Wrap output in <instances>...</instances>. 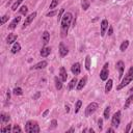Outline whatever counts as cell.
I'll list each match as a JSON object with an SVG mask.
<instances>
[{
    "label": "cell",
    "mask_w": 133,
    "mask_h": 133,
    "mask_svg": "<svg viewBox=\"0 0 133 133\" xmlns=\"http://www.w3.org/2000/svg\"><path fill=\"white\" fill-rule=\"evenodd\" d=\"M73 14L70 11H66L63 14L62 19L60 21V36L61 37H66L69 29L71 27L72 21H73Z\"/></svg>",
    "instance_id": "cell-1"
},
{
    "label": "cell",
    "mask_w": 133,
    "mask_h": 133,
    "mask_svg": "<svg viewBox=\"0 0 133 133\" xmlns=\"http://www.w3.org/2000/svg\"><path fill=\"white\" fill-rule=\"evenodd\" d=\"M133 81V65L129 68V70L127 71V73L125 74V76H123L121 83L116 86V90H121L123 89L125 86H127L128 84H130Z\"/></svg>",
    "instance_id": "cell-2"
},
{
    "label": "cell",
    "mask_w": 133,
    "mask_h": 133,
    "mask_svg": "<svg viewBox=\"0 0 133 133\" xmlns=\"http://www.w3.org/2000/svg\"><path fill=\"white\" fill-rule=\"evenodd\" d=\"M41 131L38 123L33 119H29L25 124V132L27 133H38Z\"/></svg>",
    "instance_id": "cell-3"
},
{
    "label": "cell",
    "mask_w": 133,
    "mask_h": 133,
    "mask_svg": "<svg viewBox=\"0 0 133 133\" xmlns=\"http://www.w3.org/2000/svg\"><path fill=\"white\" fill-rule=\"evenodd\" d=\"M98 108H99V104H98L97 102H91V103H89V104L86 106V108H85L84 115H85L86 117L92 115V114L98 110Z\"/></svg>",
    "instance_id": "cell-4"
},
{
    "label": "cell",
    "mask_w": 133,
    "mask_h": 133,
    "mask_svg": "<svg viewBox=\"0 0 133 133\" xmlns=\"http://www.w3.org/2000/svg\"><path fill=\"white\" fill-rule=\"evenodd\" d=\"M108 76H109V63L108 62H105L101 72H100V79L102 81H107L108 79Z\"/></svg>",
    "instance_id": "cell-5"
},
{
    "label": "cell",
    "mask_w": 133,
    "mask_h": 133,
    "mask_svg": "<svg viewBox=\"0 0 133 133\" xmlns=\"http://www.w3.org/2000/svg\"><path fill=\"white\" fill-rule=\"evenodd\" d=\"M121 115L122 112L119 110H117L112 116H111V126L113 128H118L119 124H121Z\"/></svg>",
    "instance_id": "cell-6"
},
{
    "label": "cell",
    "mask_w": 133,
    "mask_h": 133,
    "mask_svg": "<svg viewBox=\"0 0 133 133\" xmlns=\"http://www.w3.org/2000/svg\"><path fill=\"white\" fill-rule=\"evenodd\" d=\"M36 11H33V12H31V14H29L27 17H26V19H25V21H24V23H23V26H22V28L24 29V28H26L27 26H29L30 24H31V22L34 20V18L36 17Z\"/></svg>",
    "instance_id": "cell-7"
},
{
    "label": "cell",
    "mask_w": 133,
    "mask_h": 133,
    "mask_svg": "<svg viewBox=\"0 0 133 133\" xmlns=\"http://www.w3.org/2000/svg\"><path fill=\"white\" fill-rule=\"evenodd\" d=\"M108 27H109L108 21H107L106 19L102 20V21H101V24H100V34H101V36H104V35H105L106 30L108 29Z\"/></svg>",
    "instance_id": "cell-8"
},
{
    "label": "cell",
    "mask_w": 133,
    "mask_h": 133,
    "mask_svg": "<svg viewBox=\"0 0 133 133\" xmlns=\"http://www.w3.org/2000/svg\"><path fill=\"white\" fill-rule=\"evenodd\" d=\"M115 66H116V69L118 71V77L122 79L123 76H124V71H125V63H124V61L123 60H118L116 62Z\"/></svg>",
    "instance_id": "cell-9"
},
{
    "label": "cell",
    "mask_w": 133,
    "mask_h": 133,
    "mask_svg": "<svg viewBox=\"0 0 133 133\" xmlns=\"http://www.w3.org/2000/svg\"><path fill=\"white\" fill-rule=\"evenodd\" d=\"M58 52H59V55L61 57H64V56H66L69 54V49L63 43H60L59 47H58Z\"/></svg>",
    "instance_id": "cell-10"
},
{
    "label": "cell",
    "mask_w": 133,
    "mask_h": 133,
    "mask_svg": "<svg viewBox=\"0 0 133 133\" xmlns=\"http://www.w3.org/2000/svg\"><path fill=\"white\" fill-rule=\"evenodd\" d=\"M71 72H72L75 76L79 75L80 72H81V64H80L79 62H75V63H73L72 66H71Z\"/></svg>",
    "instance_id": "cell-11"
},
{
    "label": "cell",
    "mask_w": 133,
    "mask_h": 133,
    "mask_svg": "<svg viewBox=\"0 0 133 133\" xmlns=\"http://www.w3.org/2000/svg\"><path fill=\"white\" fill-rule=\"evenodd\" d=\"M47 65H48V62H47L46 60H42V61L37 62L36 64L32 65L30 69H31V70H42V69H45Z\"/></svg>",
    "instance_id": "cell-12"
},
{
    "label": "cell",
    "mask_w": 133,
    "mask_h": 133,
    "mask_svg": "<svg viewBox=\"0 0 133 133\" xmlns=\"http://www.w3.org/2000/svg\"><path fill=\"white\" fill-rule=\"evenodd\" d=\"M21 21V17L20 16H17V17H15L12 20H11V22L9 23V25H8V28L9 29H15L16 27H17V25L19 24V22Z\"/></svg>",
    "instance_id": "cell-13"
},
{
    "label": "cell",
    "mask_w": 133,
    "mask_h": 133,
    "mask_svg": "<svg viewBox=\"0 0 133 133\" xmlns=\"http://www.w3.org/2000/svg\"><path fill=\"white\" fill-rule=\"evenodd\" d=\"M86 81H87V77H86V76L82 77V78L78 81L77 86H76V89H77V90H81V89H83V87H84L85 84H86Z\"/></svg>",
    "instance_id": "cell-14"
},
{
    "label": "cell",
    "mask_w": 133,
    "mask_h": 133,
    "mask_svg": "<svg viewBox=\"0 0 133 133\" xmlns=\"http://www.w3.org/2000/svg\"><path fill=\"white\" fill-rule=\"evenodd\" d=\"M50 53H51V48L50 47H47V46H44L43 48H42V50H41V52H39V54H41V56L42 57H48L49 55H50Z\"/></svg>",
    "instance_id": "cell-15"
},
{
    "label": "cell",
    "mask_w": 133,
    "mask_h": 133,
    "mask_svg": "<svg viewBox=\"0 0 133 133\" xmlns=\"http://www.w3.org/2000/svg\"><path fill=\"white\" fill-rule=\"evenodd\" d=\"M59 77L62 80V82H65L66 81V79H68V73H66V70L64 69V66H60V69H59Z\"/></svg>",
    "instance_id": "cell-16"
},
{
    "label": "cell",
    "mask_w": 133,
    "mask_h": 133,
    "mask_svg": "<svg viewBox=\"0 0 133 133\" xmlns=\"http://www.w3.org/2000/svg\"><path fill=\"white\" fill-rule=\"evenodd\" d=\"M49 41H50V33H49L47 30H45V31L43 32V34H42V42H43V45H44V46H47V44L49 43Z\"/></svg>",
    "instance_id": "cell-17"
},
{
    "label": "cell",
    "mask_w": 133,
    "mask_h": 133,
    "mask_svg": "<svg viewBox=\"0 0 133 133\" xmlns=\"http://www.w3.org/2000/svg\"><path fill=\"white\" fill-rule=\"evenodd\" d=\"M17 38H18V35L16 33H8V35L6 36V43L7 44H15Z\"/></svg>",
    "instance_id": "cell-18"
},
{
    "label": "cell",
    "mask_w": 133,
    "mask_h": 133,
    "mask_svg": "<svg viewBox=\"0 0 133 133\" xmlns=\"http://www.w3.org/2000/svg\"><path fill=\"white\" fill-rule=\"evenodd\" d=\"M54 83H55V88L57 90H60L62 88V80L60 79V77L58 76H55L54 77Z\"/></svg>",
    "instance_id": "cell-19"
},
{
    "label": "cell",
    "mask_w": 133,
    "mask_h": 133,
    "mask_svg": "<svg viewBox=\"0 0 133 133\" xmlns=\"http://www.w3.org/2000/svg\"><path fill=\"white\" fill-rule=\"evenodd\" d=\"M112 85H113V80L112 79H107V82H106V84H105V94H108L110 90H111V88H112Z\"/></svg>",
    "instance_id": "cell-20"
},
{
    "label": "cell",
    "mask_w": 133,
    "mask_h": 133,
    "mask_svg": "<svg viewBox=\"0 0 133 133\" xmlns=\"http://www.w3.org/2000/svg\"><path fill=\"white\" fill-rule=\"evenodd\" d=\"M10 119V116L8 113H5V112H1L0 114V122L3 124V123H8Z\"/></svg>",
    "instance_id": "cell-21"
},
{
    "label": "cell",
    "mask_w": 133,
    "mask_h": 133,
    "mask_svg": "<svg viewBox=\"0 0 133 133\" xmlns=\"http://www.w3.org/2000/svg\"><path fill=\"white\" fill-rule=\"evenodd\" d=\"M77 83H78V79H77L76 77H74V78L70 81V83L68 84V89H69V90L74 89V88H75V86H77Z\"/></svg>",
    "instance_id": "cell-22"
},
{
    "label": "cell",
    "mask_w": 133,
    "mask_h": 133,
    "mask_svg": "<svg viewBox=\"0 0 133 133\" xmlns=\"http://www.w3.org/2000/svg\"><path fill=\"white\" fill-rule=\"evenodd\" d=\"M20 50H21V45H20L18 42H16L15 44H12V47H11V49H10V52H11L12 54L18 53Z\"/></svg>",
    "instance_id": "cell-23"
},
{
    "label": "cell",
    "mask_w": 133,
    "mask_h": 133,
    "mask_svg": "<svg viewBox=\"0 0 133 133\" xmlns=\"http://www.w3.org/2000/svg\"><path fill=\"white\" fill-rule=\"evenodd\" d=\"M84 65H85V70L86 71H90V65H91V58L89 55H86L85 56V62H84Z\"/></svg>",
    "instance_id": "cell-24"
},
{
    "label": "cell",
    "mask_w": 133,
    "mask_h": 133,
    "mask_svg": "<svg viewBox=\"0 0 133 133\" xmlns=\"http://www.w3.org/2000/svg\"><path fill=\"white\" fill-rule=\"evenodd\" d=\"M132 103H133V94H131V95L127 98V100H126V102H125V104H124V109H128L129 106H130Z\"/></svg>",
    "instance_id": "cell-25"
},
{
    "label": "cell",
    "mask_w": 133,
    "mask_h": 133,
    "mask_svg": "<svg viewBox=\"0 0 133 133\" xmlns=\"http://www.w3.org/2000/svg\"><path fill=\"white\" fill-rule=\"evenodd\" d=\"M129 41L128 39H126V41H124L122 44H121V46H119V50L122 51V52H125V50H127L128 49V47H129Z\"/></svg>",
    "instance_id": "cell-26"
},
{
    "label": "cell",
    "mask_w": 133,
    "mask_h": 133,
    "mask_svg": "<svg viewBox=\"0 0 133 133\" xmlns=\"http://www.w3.org/2000/svg\"><path fill=\"white\" fill-rule=\"evenodd\" d=\"M89 5H90V3L88 0H81V6H82L83 10H87L89 8Z\"/></svg>",
    "instance_id": "cell-27"
},
{
    "label": "cell",
    "mask_w": 133,
    "mask_h": 133,
    "mask_svg": "<svg viewBox=\"0 0 133 133\" xmlns=\"http://www.w3.org/2000/svg\"><path fill=\"white\" fill-rule=\"evenodd\" d=\"M12 94L15 96H22L23 95V89L21 87H15L12 89Z\"/></svg>",
    "instance_id": "cell-28"
},
{
    "label": "cell",
    "mask_w": 133,
    "mask_h": 133,
    "mask_svg": "<svg viewBox=\"0 0 133 133\" xmlns=\"http://www.w3.org/2000/svg\"><path fill=\"white\" fill-rule=\"evenodd\" d=\"M103 116H104V119H108V117L110 116V107L107 106L103 112Z\"/></svg>",
    "instance_id": "cell-29"
},
{
    "label": "cell",
    "mask_w": 133,
    "mask_h": 133,
    "mask_svg": "<svg viewBox=\"0 0 133 133\" xmlns=\"http://www.w3.org/2000/svg\"><path fill=\"white\" fill-rule=\"evenodd\" d=\"M23 1H24V0H17V1L11 5V10H12V11H16V10H17V8L20 6V4H21Z\"/></svg>",
    "instance_id": "cell-30"
},
{
    "label": "cell",
    "mask_w": 133,
    "mask_h": 133,
    "mask_svg": "<svg viewBox=\"0 0 133 133\" xmlns=\"http://www.w3.org/2000/svg\"><path fill=\"white\" fill-rule=\"evenodd\" d=\"M19 11H20V14H21V15H23V16H27L28 8H27V6H26V5H23V6H21V8L19 9Z\"/></svg>",
    "instance_id": "cell-31"
},
{
    "label": "cell",
    "mask_w": 133,
    "mask_h": 133,
    "mask_svg": "<svg viewBox=\"0 0 133 133\" xmlns=\"http://www.w3.org/2000/svg\"><path fill=\"white\" fill-rule=\"evenodd\" d=\"M81 105H82V101L81 100H78L75 104V113H78L80 108H81Z\"/></svg>",
    "instance_id": "cell-32"
},
{
    "label": "cell",
    "mask_w": 133,
    "mask_h": 133,
    "mask_svg": "<svg viewBox=\"0 0 133 133\" xmlns=\"http://www.w3.org/2000/svg\"><path fill=\"white\" fill-rule=\"evenodd\" d=\"M11 130H12V128H11V125H6L5 127H2L1 129H0V131L1 132H11Z\"/></svg>",
    "instance_id": "cell-33"
},
{
    "label": "cell",
    "mask_w": 133,
    "mask_h": 133,
    "mask_svg": "<svg viewBox=\"0 0 133 133\" xmlns=\"http://www.w3.org/2000/svg\"><path fill=\"white\" fill-rule=\"evenodd\" d=\"M22 131H23V130L21 129V127H20L19 125H14L12 130H11V132H12V133H17V132H18V133H21Z\"/></svg>",
    "instance_id": "cell-34"
},
{
    "label": "cell",
    "mask_w": 133,
    "mask_h": 133,
    "mask_svg": "<svg viewBox=\"0 0 133 133\" xmlns=\"http://www.w3.org/2000/svg\"><path fill=\"white\" fill-rule=\"evenodd\" d=\"M64 12H65V11H64V9H63V8H60V10L58 11V15H57V22H58V23L61 21L62 16H63V14H64Z\"/></svg>",
    "instance_id": "cell-35"
},
{
    "label": "cell",
    "mask_w": 133,
    "mask_h": 133,
    "mask_svg": "<svg viewBox=\"0 0 133 133\" xmlns=\"http://www.w3.org/2000/svg\"><path fill=\"white\" fill-rule=\"evenodd\" d=\"M57 5H58V0H51V3H50V9H54Z\"/></svg>",
    "instance_id": "cell-36"
},
{
    "label": "cell",
    "mask_w": 133,
    "mask_h": 133,
    "mask_svg": "<svg viewBox=\"0 0 133 133\" xmlns=\"http://www.w3.org/2000/svg\"><path fill=\"white\" fill-rule=\"evenodd\" d=\"M8 19H9V16H8V15H4V16H2V17H1V24H2V25L5 24V23L8 21Z\"/></svg>",
    "instance_id": "cell-37"
},
{
    "label": "cell",
    "mask_w": 133,
    "mask_h": 133,
    "mask_svg": "<svg viewBox=\"0 0 133 133\" xmlns=\"http://www.w3.org/2000/svg\"><path fill=\"white\" fill-rule=\"evenodd\" d=\"M98 128H99L100 131H102V129H103V119L102 118L98 119Z\"/></svg>",
    "instance_id": "cell-38"
},
{
    "label": "cell",
    "mask_w": 133,
    "mask_h": 133,
    "mask_svg": "<svg viewBox=\"0 0 133 133\" xmlns=\"http://www.w3.org/2000/svg\"><path fill=\"white\" fill-rule=\"evenodd\" d=\"M56 127H57V121H56V119H52V121H51V128L54 129V128H56Z\"/></svg>",
    "instance_id": "cell-39"
},
{
    "label": "cell",
    "mask_w": 133,
    "mask_h": 133,
    "mask_svg": "<svg viewBox=\"0 0 133 133\" xmlns=\"http://www.w3.org/2000/svg\"><path fill=\"white\" fill-rule=\"evenodd\" d=\"M107 30H108V33H107V34H108L109 36H110V35H112V33H113V27H112L111 25H109V27H108V29H107Z\"/></svg>",
    "instance_id": "cell-40"
},
{
    "label": "cell",
    "mask_w": 133,
    "mask_h": 133,
    "mask_svg": "<svg viewBox=\"0 0 133 133\" xmlns=\"http://www.w3.org/2000/svg\"><path fill=\"white\" fill-rule=\"evenodd\" d=\"M131 126H132V123L129 122L128 125H127V127H126V129H125V132H130L131 131Z\"/></svg>",
    "instance_id": "cell-41"
},
{
    "label": "cell",
    "mask_w": 133,
    "mask_h": 133,
    "mask_svg": "<svg viewBox=\"0 0 133 133\" xmlns=\"http://www.w3.org/2000/svg\"><path fill=\"white\" fill-rule=\"evenodd\" d=\"M57 14V10H52V11H49L48 14H47V17H53V16H55Z\"/></svg>",
    "instance_id": "cell-42"
},
{
    "label": "cell",
    "mask_w": 133,
    "mask_h": 133,
    "mask_svg": "<svg viewBox=\"0 0 133 133\" xmlns=\"http://www.w3.org/2000/svg\"><path fill=\"white\" fill-rule=\"evenodd\" d=\"M48 113H49V109H46V110L43 112V117H46V116L48 115Z\"/></svg>",
    "instance_id": "cell-43"
},
{
    "label": "cell",
    "mask_w": 133,
    "mask_h": 133,
    "mask_svg": "<svg viewBox=\"0 0 133 133\" xmlns=\"http://www.w3.org/2000/svg\"><path fill=\"white\" fill-rule=\"evenodd\" d=\"M9 99H10V91L8 90V91L6 92V101H8Z\"/></svg>",
    "instance_id": "cell-44"
},
{
    "label": "cell",
    "mask_w": 133,
    "mask_h": 133,
    "mask_svg": "<svg viewBox=\"0 0 133 133\" xmlns=\"http://www.w3.org/2000/svg\"><path fill=\"white\" fill-rule=\"evenodd\" d=\"M64 108H65V111H66V112H69V111H70V106H69V105H65V106H64Z\"/></svg>",
    "instance_id": "cell-45"
},
{
    "label": "cell",
    "mask_w": 133,
    "mask_h": 133,
    "mask_svg": "<svg viewBox=\"0 0 133 133\" xmlns=\"http://www.w3.org/2000/svg\"><path fill=\"white\" fill-rule=\"evenodd\" d=\"M69 132H75V129H74V128H70V129L66 131V133H69Z\"/></svg>",
    "instance_id": "cell-46"
},
{
    "label": "cell",
    "mask_w": 133,
    "mask_h": 133,
    "mask_svg": "<svg viewBox=\"0 0 133 133\" xmlns=\"http://www.w3.org/2000/svg\"><path fill=\"white\" fill-rule=\"evenodd\" d=\"M108 132H114V129H113V128H108V129H107V133H108Z\"/></svg>",
    "instance_id": "cell-47"
},
{
    "label": "cell",
    "mask_w": 133,
    "mask_h": 133,
    "mask_svg": "<svg viewBox=\"0 0 133 133\" xmlns=\"http://www.w3.org/2000/svg\"><path fill=\"white\" fill-rule=\"evenodd\" d=\"M39 96H41V94H39V92H36V95L34 96V99H37V98H38Z\"/></svg>",
    "instance_id": "cell-48"
},
{
    "label": "cell",
    "mask_w": 133,
    "mask_h": 133,
    "mask_svg": "<svg viewBox=\"0 0 133 133\" xmlns=\"http://www.w3.org/2000/svg\"><path fill=\"white\" fill-rule=\"evenodd\" d=\"M88 132H90V133H94L95 131H94V129H91V128H90V129H88Z\"/></svg>",
    "instance_id": "cell-49"
},
{
    "label": "cell",
    "mask_w": 133,
    "mask_h": 133,
    "mask_svg": "<svg viewBox=\"0 0 133 133\" xmlns=\"http://www.w3.org/2000/svg\"><path fill=\"white\" fill-rule=\"evenodd\" d=\"M129 92H130V94H133V86H132V87L130 88V90H129Z\"/></svg>",
    "instance_id": "cell-50"
},
{
    "label": "cell",
    "mask_w": 133,
    "mask_h": 133,
    "mask_svg": "<svg viewBox=\"0 0 133 133\" xmlns=\"http://www.w3.org/2000/svg\"><path fill=\"white\" fill-rule=\"evenodd\" d=\"M130 132H132V133H133V129H132V130H131V131H130Z\"/></svg>",
    "instance_id": "cell-51"
},
{
    "label": "cell",
    "mask_w": 133,
    "mask_h": 133,
    "mask_svg": "<svg viewBox=\"0 0 133 133\" xmlns=\"http://www.w3.org/2000/svg\"><path fill=\"white\" fill-rule=\"evenodd\" d=\"M117 1H121V0H117Z\"/></svg>",
    "instance_id": "cell-52"
}]
</instances>
